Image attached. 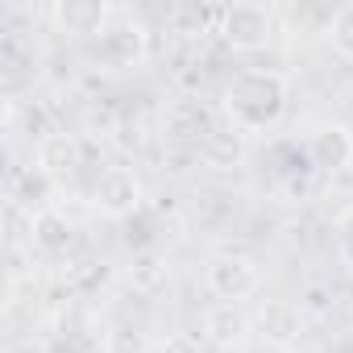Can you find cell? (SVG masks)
<instances>
[{
  "mask_svg": "<svg viewBox=\"0 0 353 353\" xmlns=\"http://www.w3.org/2000/svg\"><path fill=\"white\" fill-rule=\"evenodd\" d=\"M287 112V75L279 71H241L225 92V117L233 133H262Z\"/></svg>",
  "mask_w": 353,
  "mask_h": 353,
  "instance_id": "cell-1",
  "label": "cell"
},
{
  "mask_svg": "<svg viewBox=\"0 0 353 353\" xmlns=\"http://www.w3.org/2000/svg\"><path fill=\"white\" fill-rule=\"evenodd\" d=\"M92 204H96L104 216L125 221L129 212L141 208V183H137V174L125 170V166L100 170V179H96V188H92Z\"/></svg>",
  "mask_w": 353,
  "mask_h": 353,
  "instance_id": "cell-2",
  "label": "cell"
},
{
  "mask_svg": "<svg viewBox=\"0 0 353 353\" xmlns=\"http://www.w3.org/2000/svg\"><path fill=\"white\" fill-rule=\"evenodd\" d=\"M221 34H225V42H233L241 50H254L270 38V13L262 5H233L221 17Z\"/></svg>",
  "mask_w": 353,
  "mask_h": 353,
  "instance_id": "cell-3",
  "label": "cell"
},
{
  "mask_svg": "<svg viewBox=\"0 0 353 353\" xmlns=\"http://www.w3.org/2000/svg\"><path fill=\"white\" fill-rule=\"evenodd\" d=\"M204 279H208V287H212L221 299H229V303L258 291V270H254L245 258H216V262L204 270Z\"/></svg>",
  "mask_w": 353,
  "mask_h": 353,
  "instance_id": "cell-4",
  "label": "cell"
},
{
  "mask_svg": "<svg viewBox=\"0 0 353 353\" xmlns=\"http://www.w3.org/2000/svg\"><path fill=\"white\" fill-rule=\"evenodd\" d=\"M307 150H312L316 166H324V170H341V166L353 158V137H349V129L328 125V129H320V133L307 141Z\"/></svg>",
  "mask_w": 353,
  "mask_h": 353,
  "instance_id": "cell-5",
  "label": "cell"
},
{
  "mask_svg": "<svg viewBox=\"0 0 353 353\" xmlns=\"http://www.w3.org/2000/svg\"><path fill=\"white\" fill-rule=\"evenodd\" d=\"M108 17V5H54V21L67 34H104Z\"/></svg>",
  "mask_w": 353,
  "mask_h": 353,
  "instance_id": "cell-6",
  "label": "cell"
},
{
  "mask_svg": "<svg viewBox=\"0 0 353 353\" xmlns=\"http://www.w3.org/2000/svg\"><path fill=\"white\" fill-rule=\"evenodd\" d=\"M328 34H332V46H336L341 54H349V59H353V5H349V9H341V13L332 17V30H328Z\"/></svg>",
  "mask_w": 353,
  "mask_h": 353,
  "instance_id": "cell-7",
  "label": "cell"
},
{
  "mask_svg": "<svg viewBox=\"0 0 353 353\" xmlns=\"http://www.w3.org/2000/svg\"><path fill=\"white\" fill-rule=\"evenodd\" d=\"M336 233H341V258L353 266V212L341 216V229H336Z\"/></svg>",
  "mask_w": 353,
  "mask_h": 353,
  "instance_id": "cell-8",
  "label": "cell"
}]
</instances>
